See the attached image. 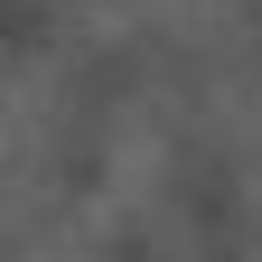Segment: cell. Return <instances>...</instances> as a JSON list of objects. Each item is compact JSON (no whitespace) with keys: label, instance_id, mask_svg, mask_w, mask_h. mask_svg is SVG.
<instances>
[{"label":"cell","instance_id":"1","mask_svg":"<svg viewBox=\"0 0 262 262\" xmlns=\"http://www.w3.org/2000/svg\"><path fill=\"white\" fill-rule=\"evenodd\" d=\"M215 150H225V169H234L244 206L262 215V75H244V84L215 94Z\"/></svg>","mask_w":262,"mask_h":262},{"label":"cell","instance_id":"2","mask_svg":"<svg viewBox=\"0 0 262 262\" xmlns=\"http://www.w3.org/2000/svg\"><path fill=\"white\" fill-rule=\"evenodd\" d=\"M113 28H150V38L206 47V38L234 28V0H113Z\"/></svg>","mask_w":262,"mask_h":262}]
</instances>
